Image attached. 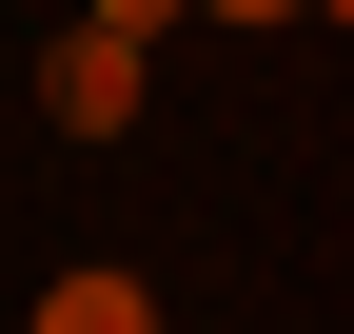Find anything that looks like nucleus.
<instances>
[{
  "label": "nucleus",
  "mask_w": 354,
  "mask_h": 334,
  "mask_svg": "<svg viewBox=\"0 0 354 334\" xmlns=\"http://www.w3.org/2000/svg\"><path fill=\"white\" fill-rule=\"evenodd\" d=\"M295 20H354V0H295Z\"/></svg>",
  "instance_id": "5"
},
{
  "label": "nucleus",
  "mask_w": 354,
  "mask_h": 334,
  "mask_svg": "<svg viewBox=\"0 0 354 334\" xmlns=\"http://www.w3.org/2000/svg\"><path fill=\"white\" fill-rule=\"evenodd\" d=\"M197 20H295V0H197Z\"/></svg>",
  "instance_id": "4"
},
{
  "label": "nucleus",
  "mask_w": 354,
  "mask_h": 334,
  "mask_svg": "<svg viewBox=\"0 0 354 334\" xmlns=\"http://www.w3.org/2000/svg\"><path fill=\"white\" fill-rule=\"evenodd\" d=\"M39 334H158V295H138V275H118V256H79L59 295H39Z\"/></svg>",
  "instance_id": "2"
},
{
  "label": "nucleus",
  "mask_w": 354,
  "mask_h": 334,
  "mask_svg": "<svg viewBox=\"0 0 354 334\" xmlns=\"http://www.w3.org/2000/svg\"><path fill=\"white\" fill-rule=\"evenodd\" d=\"M39 118H59V138H138V39H39Z\"/></svg>",
  "instance_id": "1"
},
{
  "label": "nucleus",
  "mask_w": 354,
  "mask_h": 334,
  "mask_svg": "<svg viewBox=\"0 0 354 334\" xmlns=\"http://www.w3.org/2000/svg\"><path fill=\"white\" fill-rule=\"evenodd\" d=\"M79 20H99V39H158V20H177V0H79Z\"/></svg>",
  "instance_id": "3"
}]
</instances>
